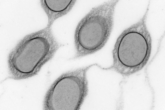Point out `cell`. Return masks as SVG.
Masks as SVG:
<instances>
[{
	"mask_svg": "<svg viewBox=\"0 0 165 110\" xmlns=\"http://www.w3.org/2000/svg\"><path fill=\"white\" fill-rule=\"evenodd\" d=\"M149 5L142 18L124 30L117 38L112 51L113 64L103 70H113L123 77L141 70L150 57L152 40L146 25Z\"/></svg>",
	"mask_w": 165,
	"mask_h": 110,
	"instance_id": "6da1fadb",
	"label": "cell"
},
{
	"mask_svg": "<svg viewBox=\"0 0 165 110\" xmlns=\"http://www.w3.org/2000/svg\"><path fill=\"white\" fill-rule=\"evenodd\" d=\"M62 45L53 36L51 26L27 35L11 53L10 72L18 79L36 75Z\"/></svg>",
	"mask_w": 165,
	"mask_h": 110,
	"instance_id": "7a4b0ae2",
	"label": "cell"
},
{
	"mask_svg": "<svg viewBox=\"0 0 165 110\" xmlns=\"http://www.w3.org/2000/svg\"><path fill=\"white\" fill-rule=\"evenodd\" d=\"M119 1L109 0L93 7L79 22L75 32L76 52L73 59L94 53L105 45L113 27Z\"/></svg>",
	"mask_w": 165,
	"mask_h": 110,
	"instance_id": "3957f363",
	"label": "cell"
},
{
	"mask_svg": "<svg viewBox=\"0 0 165 110\" xmlns=\"http://www.w3.org/2000/svg\"><path fill=\"white\" fill-rule=\"evenodd\" d=\"M96 64L67 71L54 82L44 102L47 109L79 110L88 94L87 73Z\"/></svg>",
	"mask_w": 165,
	"mask_h": 110,
	"instance_id": "277c9868",
	"label": "cell"
},
{
	"mask_svg": "<svg viewBox=\"0 0 165 110\" xmlns=\"http://www.w3.org/2000/svg\"><path fill=\"white\" fill-rule=\"evenodd\" d=\"M76 0H44L42 5L49 19L48 26H51L56 19L69 12L74 5Z\"/></svg>",
	"mask_w": 165,
	"mask_h": 110,
	"instance_id": "5b68a950",
	"label": "cell"
}]
</instances>
